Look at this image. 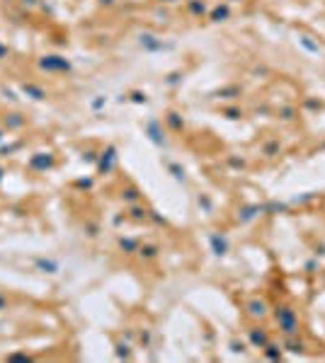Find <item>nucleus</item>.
<instances>
[{
	"mask_svg": "<svg viewBox=\"0 0 325 363\" xmlns=\"http://www.w3.org/2000/svg\"><path fill=\"white\" fill-rule=\"evenodd\" d=\"M20 90H22L25 97H30V99H34V102H44V99H46V90H44L41 85H36V83H22L20 85Z\"/></svg>",
	"mask_w": 325,
	"mask_h": 363,
	"instance_id": "3",
	"label": "nucleus"
},
{
	"mask_svg": "<svg viewBox=\"0 0 325 363\" xmlns=\"http://www.w3.org/2000/svg\"><path fill=\"white\" fill-rule=\"evenodd\" d=\"M54 155L51 153H34L30 158V163H27V167L32 169V172H46V169L54 167Z\"/></svg>",
	"mask_w": 325,
	"mask_h": 363,
	"instance_id": "2",
	"label": "nucleus"
},
{
	"mask_svg": "<svg viewBox=\"0 0 325 363\" xmlns=\"http://www.w3.org/2000/svg\"><path fill=\"white\" fill-rule=\"evenodd\" d=\"M0 310H7V298L0 293Z\"/></svg>",
	"mask_w": 325,
	"mask_h": 363,
	"instance_id": "22",
	"label": "nucleus"
},
{
	"mask_svg": "<svg viewBox=\"0 0 325 363\" xmlns=\"http://www.w3.org/2000/svg\"><path fill=\"white\" fill-rule=\"evenodd\" d=\"M119 245H121V250H126V252H134V250H136V242H134V240H121Z\"/></svg>",
	"mask_w": 325,
	"mask_h": 363,
	"instance_id": "12",
	"label": "nucleus"
},
{
	"mask_svg": "<svg viewBox=\"0 0 325 363\" xmlns=\"http://www.w3.org/2000/svg\"><path fill=\"white\" fill-rule=\"evenodd\" d=\"M250 315H265V305L262 303H253L250 305Z\"/></svg>",
	"mask_w": 325,
	"mask_h": 363,
	"instance_id": "11",
	"label": "nucleus"
},
{
	"mask_svg": "<svg viewBox=\"0 0 325 363\" xmlns=\"http://www.w3.org/2000/svg\"><path fill=\"white\" fill-rule=\"evenodd\" d=\"M223 17H228V10H226V7H218V10L214 12V20H216V22H221Z\"/></svg>",
	"mask_w": 325,
	"mask_h": 363,
	"instance_id": "13",
	"label": "nucleus"
},
{
	"mask_svg": "<svg viewBox=\"0 0 325 363\" xmlns=\"http://www.w3.org/2000/svg\"><path fill=\"white\" fill-rule=\"evenodd\" d=\"M102 2H105V5H109V2H112V0H102Z\"/></svg>",
	"mask_w": 325,
	"mask_h": 363,
	"instance_id": "26",
	"label": "nucleus"
},
{
	"mask_svg": "<svg viewBox=\"0 0 325 363\" xmlns=\"http://www.w3.org/2000/svg\"><path fill=\"white\" fill-rule=\"evenodd\" d=\"M282 322H284V327H287V332H294L296 330V322H294V312L291 310H282Z\"/></svg>",
	"mask_w": 325,
	"mask_h": 363,
	"instance_id": "8",
	"label": "nucleus"
},
{
	"mask_svg": "<svg viewBox=\"0 0 325 363\" xmlns=\"http://www.w3.org/2000/svg\"><path fill=\"white\" fill-rule=\"evenodd\" d=\"M211 247H214V252H216L218 257H223V254L228 252V242H226V237H221V235H211Z\"/></svg>",
	"mask_w": 325,
	"mask_h": 363,
	"instance_id": "7",
	"label": "nucleus"
},
{
	"mask_svg": "<svg viewBox=\"0 0 325 363\" xmlns=\"http://www.w3.org/2000/svg\"><path fill=\"white\" fill-rule=\"evenodd\" d=\"M148 131H150V138L155 140V143H163L160 133H158V126H155V121H150V124H148Z\"/></svg>",
	"mask_w": 325,
	"mask_h": 363,
	"instance_id": "9",
	"label": "nucleus"
},
{
	"mask_svg": "<svg viewBox=\"0 0 325 363\" xmlns=\"http://www.w3.org/2000/svg\"><path fill=\"white\" fill-rule=\"evenodd\" d=\"M7 56H10V49H7V46H5V44L0 41V61H5Z\"/></svg>",
	"mask_w": 325,
	"mask_h": 363,
	"instance_id": "18",
	"label": "nucleus"
},
{
	"mask_svg": "<svg viewBox=\"0 0 325 363\" xmlns=\"http://www.w3.org/2000/svg\"><path fill=\"white\" fill-rule=\"evenodd\" d=\"M2 177H5V169L0 167V184H2Z\"/></svg>",
	"mask_w": 325,
	"mask_h": 363,
	"instance_id": "25",
	"label": "nucleus"
},
{
	"mask_svg": "<svg viewBox=\"0 0 325 363\" xmlns=\"http://www.w3.org/2000/svg\"><path fill=\"white\" fill-rule=\"evenodd\" d=\"M75 187H78V189H90V187H92V179H78Z\"/></svg>",
	"mask_w": 325,
	"mask_h": 363,
	"instance_id": "15",
	"label": "nucleus"
},
{
	"mask_svg": "<svg viewBox=\"0 0 325 363\" xmlns=\"http://www.w3.org/2000/svg\"><path fill=\"white\" fill-rule=\"evenodd\" d=\"M134 102H146V95H141V92H134Z\"/></svg>",
	"mask_w": 325,
	"mask_h": 363,
	"instance_id": "21",
	"label": "nucleus"
},
{
	"mask_svg": "<svg viewBox=\"0 0 325 363\" xmlns=\"http://www.w3.org/2000/svg\"><path fill=\"white\" fill-rule=\"evenodd\" d=\"M2 95H5V97H7L10 102H17V97H15V92H12V90H7V87H2Z\"/></svg>",
	"mask_w": 325,
	"mask_h": 363,
	"instance_id": "19",
	"label": "nucleus"
},
{
	"mask_svg": "<svg viewBox=\"0 0 325 363\" xmlns=\"http://www.w3.org/2000/svg\"><path fill=\"white\" fill-rule=\"evenodd\" d=\"M114 153H117V150H114V145H109V148L102 153V158H100V172H109V169H112V165H114V158H117Z\"/></svg>",
	"mask_w": 325,
	"mask_h": 363,
	"instance_id": "6",
	"label": "nucleus"
},
{
	"mask_svg": "<svg viewBox=\"0 0 325 363\" xmlns=\"http://www.w3.org/2000/svg\"><path fill=\"white\" fill-rule=\"evenodd\" d=\"M7 361H30V356L27 354H10Z\"/></svg>",
	"mask_w": 325,
	"mask_h": 363,
	"instance_id": "14",
	"label": "nucleus"
},
{
	"mask_svg": "<svg viewBox=\"0 0 325 363\" xmlns=\"http://www.w3.org/2000/svg\"><path fill=\"white\" fill-rule=\"evenodd\" d=\"M253 339H255V341H260V344H265V336L257 334V332H253Z\"/></svg>",
	"mask_w": 325,
	"mask_h": 363,
	"instance_id": "23",
	"label": "nucleus"
},
{
	"mask_svg": "<svg viewBox=\"0 0 325 363\" xmlns=\"http://www.w3.org/2000/svg\"><path fill=\"white\" fill-rule=\"evenodd\" d=\"M34 266H36V271H41V274H59V264H56L54 259L36 257V259H34Z\"/></svg>",
	"mask_w": 325,
	"mask_h": 363,
	"instance_id": "4",
	"label": "nucleus"
},
{
	"mask_svg": "<svg viewBox=\"0 0 325 363\" xmlns=\"http://www.w3.org/2000/svg\"><path fill=\"white\" fill-rule=\"evenodd\" d=\"M2 138H5V129L0 126V143H2Z\"/></svg>",
	"mask_w": 325,
	"mask_h": 363,
	"instance_id": "24",
	"label": "nucleus"
},
{
	"mask_svg": "<svg viewBox=\"0 0 325 363\" xmlns=\"http://www.w3.org/2000/svg\"><path fill=\"white\" fill-rule=\"evenodd\" d=\"M121 196L126 201H139V189H126V192H121Z\"/></svg>",
	"mask_w": 325,
	"mask_h": 363,
	"instance_id": "10",
	"label": "nucleus"
},
{
	"mask_svg": "<svg viewBox=\"0 0 325 363\" xmlns=\"http://www.w3.org/2000/svg\"><path fill=\"white\" fill-rule=\"evenodd\" d=\"M139 252H141V257H155V247H144Z\"/></svg>",
	"mask_w": 325,
	"mask_h": 363,
	"instance_id": "20",
	"label": "nucleus"
},
{
	"mask_svg": "<svg viewBox=\"0 0 325 363\" xmlns=\"http://www.w3.org/2000/svg\"><path fill=\"white\" fill-rule=\"evenodd\" d=\"M131 216H134L136 221H141V218H146L148 213H146V211H141V208H131Z\"/></svg>",
	"mask_w": 325,
	"mask_h": 363,
	"instance_id": "16",
	"label": "nucleus"
},
{
	"mask_svg": "<svg viewBox=\"0 0 325 363\" xmlns=\"http://www.w3.org/2000/svg\"><path fill=\"white\" fill-rule=\"evenodd\" d=\"M39 68L44 73H68L71 70V61L66 56H59V54H46V56L39 58Z\"/></svg>",
	"mask_w": 325,
	"mask_h": 363,
	"instance_id": "1",
	"label": "nucleus"
},
{
	"mask_svg": "<svg viewBox=\"0 0 325 363\" xmlns=\"http://www.w3.org/2000/svg\"><path fill=\"white\" fill-rule=\"evenodd\" d=\"M22 126H25V116L20 112H12V114L5 116V129H7V131H20Z\"/></svg>",
	"mask_w": 325,
	"mask_h": 363,
	"instance_id": "5",
	"label": "nucleus"
},
{
	"mask_svg": "<svg viewBox=\"0 0 325 363\" xmlns=\"http://www.w3.org/2000/svg\"><path fill=\"white\" fill-rule=\"evenodd\" d=\"M20 5H22V7H27V10H32V7H36V5H39V0H20Z\"/></svg>",
	"mask_w": 325,
	"mask_h": 363,
	"instance_id": "17",
	"label": "nucleus"
}]
</instances>
